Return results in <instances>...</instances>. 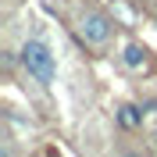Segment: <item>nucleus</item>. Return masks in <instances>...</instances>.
<instances>
[{
	"label": "nucleus",
	"mask_w": 157,
	"mask_h": 157,
	"mask_svg": "<svg viewBox=\"0 0 157 157\" xmlns=\"http://www.w3.org/2000/svg\"><path fill=\"white\" fill-rule=\"evenodd\" d=\"M154 150H157V132H154Z\"/></svg>",
	"instance_id": "nucleus-5"
},
{
	"label": "nucleus",
	"mask_w": 157,
	"mask_h": 157,
	"mask_svg": "<svg viewBox=\"0 0 157 157\" xmlns=\"http://www.w3.org/2000/svg\"><path fill=\"white\" fill-rule=\"evenodd\" d=\"M78 36H82V43H89V47H104L111 39V32H114V25H111V18L104 14V11H86V14H78Z\"/></svg>",
	"instance_id": "nucleus-2"
},
{
	"label": "nucleus",
	"mask_w": 157,
	"mask_h": 157,
	"mask_svg": "<svg viewBox=\"0 0 157 157\" xmlns=\"http://www.w3.org/2000/svg\"><path fill=\"white\" fill-rule=\"evenodd\" d=\"M128 64V68H143V64H147V50L143 47H136V43H128L125 47V57H121Z\"/></svg>",
	"instance_id": "nucleus-4"
},
{
	"label": "nucleus",
	"mask_w": 157,
	"mask_h": 157,
	"mask_svg": "<svg viewBox=\"0 0 157 157\" xmlns=\"http://www.w3.org/2000/svg\"><path fill=\"white\" fill-rule=\"evenodd\" d=\"M21 68L29 71L39 86H50L57 78V61H54V54H50V47L43 39H25V47H21Z\"/></svg>",
	"instance_id": "nucleus-1"
},
{
	"label": "nucleus",
	"mask_w": 157,
	"mask_h": 157,
	"mask_svg": "<svg viewBox=\"0 0 157 157\" xmlns=\"http://www.w3.org/2000/svg\"><path fill=\"white\" fill-rule=\"evenodd\" d=\"M143 114H147V107L125 104V107H118V125H121V128H136L139 121H143Z\"/></svg>",
	"instance_id": "nucleus-3"
}]
</instances>
